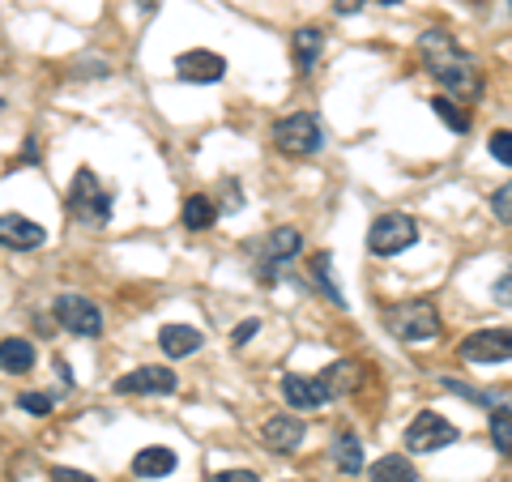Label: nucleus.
<instances>
[{"label":"nucleus","instance_id":"f257e3e1","mask_svg":"<svg viewBox=\"0 0 512 482\" xmlns=\"http://www.w3.org/2000/svg\"><path fill=\"white\" fill-rule=\"evenodd\" d=\"M419 56L427 64V73L436 77L444 86V94H453L457 103H474L483 99V69H478V60L461 47L448 30H423L419 35Z\"/></svg>","mask_w":512,"mask_h":482},{"label":"nucleus","instance_id":"f03ea898","mask_svg":"<svg viewBox=\"0 0 512 482\" xmlns=\"http://www.w3.org/2000/svg\"><path fill=\"white\" fill-rule=\"evenodd\" d=\"M384 329H389L397 342H406V346H427V342H436V337L444 333V320L436 312V303L414 299V303H397V308L384 312Z\"/></svg>","mask_w":512,"mask_h":482},{"label":"nucleus","instance_id":"7ed1b4c3","mask_svg":"<svg viewBox=\"0 0 512 482\" xmlns=\"http://www.w3.org/2000/svg\"><path fill=\"white\" fill-rule=\"evenodd\" d=\"M69 218L86 231H99L111 222V192L99 184V175L90 167H82L73 175V188H69Z\"/></svg>","mask_w":512,"mask_h":482},{"label":"nucleus","instance_id":"20e7f679","mask_svg":"<svg viewBox=\"0 0 512 482\" xmlns=\"http://www.w3.org/2000/svg\"><path fill=\"white\" fill-rule=\"evenodd\" d=\"M274 146L291 158H308V154H320L325 150V128L312 111H295V116H282L274 128H269Z\"/></svg>","mask_w":512,"mask_h":482},{"label":"nucleus","instance_id":"39448f33","mask_svg":"<svg viewBox=\"0 0 512 482\" xmlns=\"http://www.w3.org/2000/svg\"><path fill=\"white\" fill-rule=\"evenodd\" d=\"M414 244H419V222L410 214H380L367 227V252L372 256H397Z\"/></svg>","mask_w":512,"mask_h":482},{"label":"nucleus","instance_id":"423d86ee","mask_svg":"<svg viewBox=\"0 0 512 482\" xmlns=\"http://www.w3.org/2000/svg\"><path fill=\"white\" fill-rule=\"evenodd\" d=\"M457 436H461V431L448 423L444 414L419 410V414L410 419V427H406V448H410V453H440V448L457 444Z\"/></svg>","mask_w":512,"mask_h":482},{"label":"nucleus","instance_id":"0eeeda50","mask_svg":"<svg viewBox=\"0 0 512 482\" xmlns=\"http://www.w3.org/2000/svg\"><path fill=\"white\" fill-rule=\"evenodd\" d=\"M52 312H56V325L73 337H99L103 333V312L94 308L86 295H60L52 303Z\"/></svg>","mask_w":512,"mask_h":482},{"label":"nucleus","instance_id":"6e6552de","mask_svg":"<svg viewBox=\"0 0 512 482\" xmlns=\"http://www.w3.org/2000/svg\"><path fill=\"white\" fill-rule=\"evenodd\" d=\"M175 389H180V376L171 367H137V372H128L111 384V393L120 397H167Z\"/></svg>","mask_w":512,"mask_h":482},{"label":"nucleus","instance_id":"1a4fd4ad","mask_svg":"<svg viewBox=\"0 0 512 482\" xmlns=\"http://www.w3.org/2000/svg\"><path fill=\"white\" fill-rule=\"evenodd\" d=\"M303 248V235L295 231V227H278V231H269L265 239H261V265H256V273H261V282H269L274 286L278 282V269L291 261V256Z\"/></svg>","mask_w":512,"mask_h":482},{"label":"nucleus","instance_id":"9d476101","mask_svg":"<svg viewBox=\"0 0 512 482\" xmlns=\"http://www.w3.org/2000/svg\"><path fill=\"white\" fill-rule=\"evenodd\" d=\"M457 355L466 363H478V367L508 363L512 359V329H478L457 346Z\"/></svg>","mask_w":512,"mask_h":482},{"label":"nucleus","instance_id":"9b49d317","mask_svg":"<svg viewBox=\"0 0 512 482\" xmlns=\"http://www.w3.org/2000/svg\"><path fill=\"white\" fill-rule=\"evenodd\" d=\"M175 73H180V82H192V86H214L227 77V56L210 52V47H192L175 60Z\"/></svg>","mask_w":512,"mask_h":482},{"label":"nucleus","instance_id":"f8f14e48","mask_svg":"<svg viewBox=\"0 0 512 482\" xmlns=\"http://www.w3.org/2000/svg\"><path fill=\"white\" fill-rule=\"evenodd\" d=\"M303 436H308V427H303L299 414H274V419H265V427H261V440L269 453H295Z\"/></svg>","mask_w":512,"mask_h":482},{"label":"nucleus","instance_id":"ddd939ff","mask_svg":"<svg viewBox=\"0 0 512 482\" xmlns=\"http://www.w3.org/2000/svg\"><path fill=\"white\" fill-rule=\"evenodd\" d=\"M0 239H5V248H13V252H35L47 239V231L22 214H5L0 218Z\"/></svg>","mask_w":512,"mask_h":482},{"label":"nucleus","instance_id":"4468645a","mask_svg":"<svg viewBox=\"0 0 512 482\" xmlns=\"http://www.w3.org/2000/svg\"><path fill=\"white\" fill-rule=\"evenodd\" d=\"M282 397L291 410H320L329 401L325 384L312 380V376H282Z\"/></svg>","mask_w":512,"mask_h":482},{"label":"nucleus","instance_id":"2eb2a0df","mask_svg":"<svg viewBox=\"0 0 512 482\" xmlns=\"http://www.w3.org/2000/svg\"><path fill=\"white\" fill-rule=\"evenodd\" d=\"M158 346H163L167 359H188V355H197V350L205 346V337H201V329H192V325H163L158 329Z\"/></svg>","mask_w":512,"mask_h":482},{"label":"nucleus","instance_id":"dca6fc26","mask_svg":"<svg viewBox=\"0 0 512 482\" xmlns=\"http://www.w3.org/2000/svg\"><path fill=\"white\" fill-rule=\"evenodd\" d=\"M175 465H180V457H175L171 448L150 444V448H141V453L133 457V474L137 478H171Z\"/></svg>","mask_w":512,"mask_h":482},{"label":"nucleus","instance_id":"f3484780","mask_svg":"<svg viewBox=\"0 0 512 482\" xmlns=\"http://www.w3.org/2000/svg\"><path fill=\"white\" fill-rule=\"evenodd\" d=\"M35 342H26V337H5L0 342V367H5V376H26L30 367H35Z\"/></svg>","mask_w":512,"mask_h":482},{"label":"nucleus","instance_id":"a211bd4d","mask_svg":"<svg viewBox=\"0 0 512 482\" xmlns=\"http://www.w3.org/2000/svg\"><path fill=\"white\" fill-rule=\"evenodd\" d=\"M291 47H295L299 73H312V69H316V60L325 56V30L303 26V30H295V35H291Z\"/></svg>","mask_w":512,"mask_h":482},{"label":"nucleus","instance_id":"6ab92c4d","mask_svg":"<svg viewBox=\"0 0 512 482\" xmlns=\"http://www.w3.org/2000/svg\"><path fill=\"white\" fill-rule=\"evenodd\" d=\"M320 384H325V393H329V397H346V393H355V389H359V363H355V359H338V363H329L325 372H320Z\"/></svg>","mask_w":512,"mask_h":482},{"label":"nucleus","instance_id":"aec40b11","mask_svg":"<svg viewBox=\"0 0 512 482\" xmlns=\"http://www.w3.org/2000/svg\"><path fill=\"white\" fill-rule=\"evenodd\" d=\"M329 457L342 474H359L363 470V440L355 436V431H338L333 444H329Z\"/></svg>","mask_w":512,"mask_h":482},{"label":"nucleus","instance_id":"412c9836","mask_svg":"<svg viewBox=\"0 0 512 482\" xmlns=\"http://www.w3.org/2000/svg\"><path fill=\"white\" fill-rule=\"evenodd\" d=\"M367 478L372 482H419V470H414V461L402 457V453H389L372 461V470H367Z\"/></svg>","mask_w":512,"mask_h":482},{"label":"nucleus","instance_id":"4be33fe9","mask_svg":"<svg viewBox=\"0 0 512 482\" xmlns=\"http://www.w3.org/2000/svg\"><path fill=\"white\" fill-rule=\"evenodd\" d=\"M218 218V205L205 197V192H192V197H184V210H180V222L188 231H210Z\"/></svg>","mask_w":512,"mask_h":482},{"label":"nucleus","instance_id":"5701e85b","mask_svg":"<svg viewBox=\"0 0 512 482\" xmlns=\"http://www.w3.org/2000/svg\"><path fill=\"white\" fill-rule=\"evenodd\" d=\"M431 111H436V116L453 128V133H470V111L461 107L453 94H436V99H431Z\"/></svg>","mask_w":512,"mask_h":482},{"label":"nucleus","instance_id":"b1692460","mask_svg":"<svg viewBox=\"0 0 512 482\" xmlns=\"http://www.w3.org/2000/svg\"><path fill=\"white\" fill-rule=\"evenodd\" d=\"M487 431H491V444H495V453L512 461V410H504V406H500V410H491Z\"/></svg>","mask_w":512,"mask_h":482},{"label":"nucleus","instance_id":"393cba45","mask_svg":"<svg viewBox=\"0 0 512 482\" xmlns=\"http://www.w3.org/2000/svg\"><path fill=\"white\" fill-rule=\"evenodd\" d=\"M329 269H333V256H329V252H316V256H312V282H316L320 291H325V295L333 299V308H342V295L333 291V282H329Z\"/></svg>","mask_w":512,"mask_h":482},{"label":"nucleus","instance_id":"a878e982","mask_svg":"<svg viewBox=\"0 0 512 482\" xmlns=\"http://www.w3.org/2000/svg\"><path fill=\"white\" fill-rule=\"evenodd\" d=\"M18 410L35 414V419H43V414L56 410V397L52 393H18Z\"/></svg>","mask_w":512,"mask_h":482},{"label":"nucleus","instance_id":"bb28decb","mask_svg":"<svg viewBox=\"0 0 512 482\" xmlns=\"http://www.w3.org/2000/svg\"><path fill=\"white\" fill-rule=\"evenodd\" d=\"M487 150H491L495 163L512 167V133H508V128H495V133L487 137Z\"/></svg>","mask_w":512,"mask_h":482},{"label":"nucleus","instance_id":"cd10ccee","mask_svg":"<svg viewBox=\"0 0 512 482\" xmlns=\"http://www.w3.org/2000/svg\"><path fill=\"white\" fill-rule=\"evenodd\" d=\"M491 214L504 222V227H512V180L508 184H500L491 192Z\"/></svg>","mask_w":512,"mask_h":482},{"label":"nucleus","instance_id":"c85d7f7f","mask_svg":"<svg viewBox=\"0 0 512 482\" xmlns=\"http://www.w3.org/2000/svg\"><path fill=\"white\" fill-rule=\"evenodd\" d=\"M491 299H495V303H500V308H512V269L504 273V278H500V282H495V286H491Z\"/></svg>","mask_w":512,"mask_h":482},{"label":"nucleus","instance_id":"c756f323","mask_svg":"<svg viewBox=\"0 0 512 482\" xmlns=\"http://www.w3.org/2000/svg\"><path fill=\"white\" fill-rule=\"evenodd\" d=\"M52 482H94V474L69 470V465H52Z\"/></svg>","mask_w":512,"mask_h":482},{"label":"nucleus","instance_id":"7c9ffc66","mask_svg":"<svg viewBox=\"0 0 512 482\" xmlns=\"http://www.w3.org/2000/svg\"><path fill=\"white\" fill-rule=\"evenodd\" d=\"M256 333H261V320H244V325H235V333H231V342L235 346H248L252 342V337Z\"/></svg>","mask_w":512,"mask_h":482},{"label":"nucleus","instance_id":"2f4dec72","mask_svg":"<svg viewBox=\"0 0 512 482\" xmlns=\"http://www.w3.org/2000/svg\"><path fill=\"white\" fill-rule=\"evenodd\" d=\"M205 482H256L252 470H222V474H210Z\"/></svg>","mask_w":512,"mask_h":482},{"label":"nucleus","instance_id":"473e14b6","mask_svg":"<svg viewBox=\"0 0 512 482\" xmlns=\"http://www.w3.org/2000/svg\"><path fill=\"white\" fill-rule=\"evenodd\" d=\"M367 5V0H333V13H338V18H350V13H359Z\"/></svg>","mask_w":512,"mask_h":482},{"label":"nucleus","instance_id":"72a5a7b5","mask_svg":"<svg viewBox=\"0 0 512 482\" xmlns=\"http://www.w3.org/2000/svg\"><path fill=\"white\" fill-rule=\"evenodd\" d=\"M150 9H158V0H141V13H150Z\"/></svg>","mask_w":512,"mask_h":482},{"label":"nucleus","instance_id":"f704fd0d","mask_svg":"<svg viewBox=\"0 0 512 482\" xmlns=\"http://www.w3.org/2000/svg\"><path fill=\"white\" fill-rule=\"evenodd\" d=\"M380 5H402V0H380Z\"/></svg>","mask_w":512,"mask_h":482}]
</instances>
